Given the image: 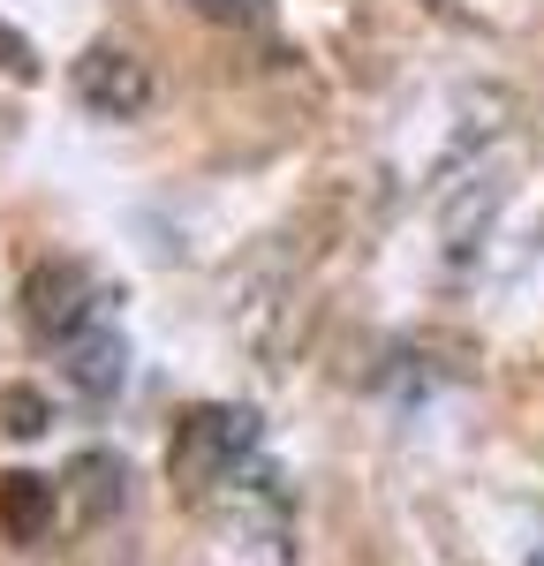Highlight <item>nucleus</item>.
Segmentation results:
<instances>
[{
	"mask_svg": "<svg viewBox=\"0 0 544 566\" xmlns=\"http://www.w3.org/2000/svg\"><path fill=\"white\" fill-rule=\"evenodd\" d=\"M167 469L175 483L234 528H265L280 536L287 522V491L265 461V438H258V416L250 408H189L175 423V446H167Z\"/></svg>",
	"mask_w": 544,
	"mask_h": 566,
	"instance_id": "1",
	"label": "nucleus"
},
{
	"mask_svg": "<svg viewBox=\"0 0 544 566\" xmlns=\"http://www.w3.org/2000/svg\"><path fill=\"white\" fill-rule=\"evenodd\" d=\"M69 84H76V106L98 114V122H136L151 106V69L136 61L129 45H84Z\"/></svg>",
	"mask_w": 544,
	"mask_h": 566,
	"instance_id": "2",
	"label": "nucleus"
},
{
	"mask_svg": "<svg viewBox=\"0 0 544 566\" xmlns=\"http://www.w3.org/2000/svg\"><path fill=\"white\" fill-rule=\"evenodd\" d=\"M61 348V370H69V386L84 392V400H114L122 378H129V340H122V325H114V310H98L84 317L69 340H53Z\"/></svg>",
	"mask_w": 544,
	"mask_h": 566,
	"instance_id": "3",
	"label": "nucleus"
},
{
	"mask_svg": "<svg viewBox=\"0 0 544 566\" xmlns=\"http://www.w3.org/2000/svg\"><path fill=\"white\" fill-rule=\"evenodd\" d=\"M114 303L98 280H91L84 264H45L39 280H31V325H39L45 340H69L84 317H98V310Z\"/></svg>",
	"mask_w": 544,
	"mask_h": 566,
	"instance_id": "4",
	"label": "nucleus"
},
{
	"mask_svg": "<svg viewBox=\"0 0 544 566\" xmlns=\"http://www.w3.org/2000/svg\"><path fill=\"white\" fill-rule=\"evenodd\" d=\"M53 499H61L53 476H0V528L15 544H39L45 528H53Z\"/></svg>",
	"mask_w": 544,
	"mask_h": 566,
	"instance_id": "5",
	"label": "nucleus"
},
{
	"mask_svg": "<svg viewBox=\"0 0 544 566\" xmlns=\"http://www.w3.org/2000/svg\"><path fill=\"white\" fill-rule=\"evenodd\" d=\"M197 15L205 23H227V31H258L272 15V0H197Z\"/></svg>",
	"mask_w": 544,
	"mask_h": 566,
	"instance_id": "6",
	"label": "nucleus"
},
{
	"mask_svg": "<svg viewBox=\"0 0 544 566\" xmlns=\"http://www.w3.org/2000/svg\"><path fill=\"white\" fill-rule=\"evenodd\" d=\"M8 431H15V438H39V431H45V400H39L31 386L8 392Z\"/></svg>",
	"mask_w": 544,
	"mask_h": 566,
	"instance_id": "7",
	"label": "nucleus"
},
{
	"mask_svg": "<svg viewBox=\"0 0 544 566\" xmlns=\"http://www.w3.org/2000/svg\"><path fill=\"white\" fill-rule=\"evenodd\" d=\"M0 69H8V76H23V84H31V76H39V53H31V45L15 39V31H8V23H0Z\"/></svg>",
	"mask_w": 544,
	"mask_h": 566,
	"instance_id": "8",
	"label": "nucleus"
},
{
	"mask_svg": "<svg viewBox=\"0 0 544 566\" xmlns=\"http://www.w3.org/2000/svg\"><path fill=\"white\" fill-rule=\"evenodd\" d=\"M530 566H544V544H537V552H530Z\"/></svg>",
	"mask_w": 544,
	"mask_h": 566,
	"instance_id": "9",
	"label": "nucleus"
}]
</instances>
